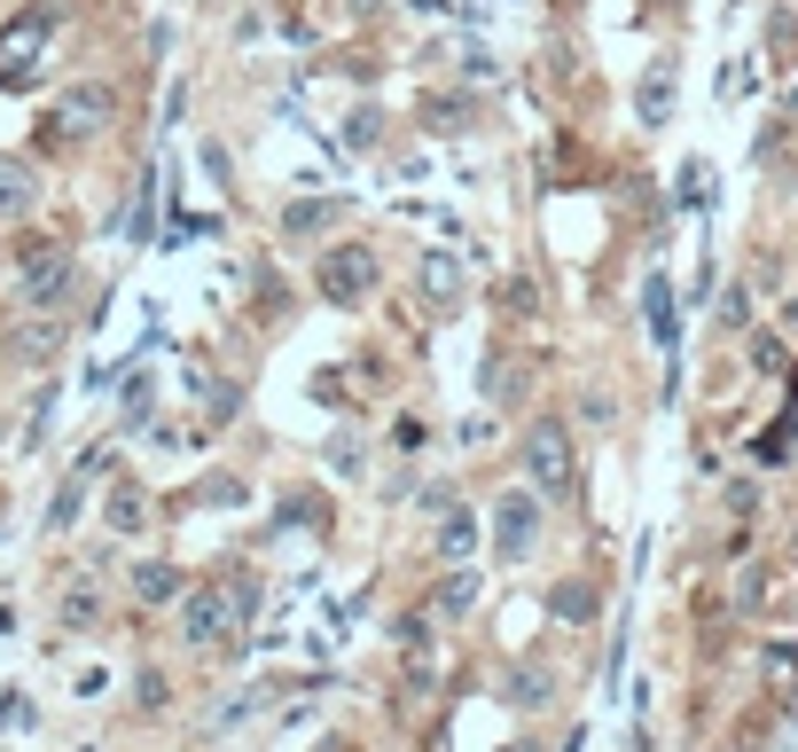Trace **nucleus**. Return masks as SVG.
Listing matches in <instances>:
<instances>
[{"mask_svg":"<svg viewBox=\"0 0 798 752\" xmlns=\"http://www.w3.org/2000/svg\"><path fill=\"white\" fill-rule=\"evenodd\" d=\"M321 220H329V204H298V212H290V235H313Z\"/></svg>","mask_w":798,"mask_h":752,"instance_id":"14","label":"nucleus"},{"mask_svg":"<svg viewBox=\"0 0 798 752\" xmlns=\"http://www.w3.org/2000/svg\"><path fill=\"white\" fill-rule=\"evenodd\" d=\"M666 110H673V71H658V78H642V118L658 126Z\"/></svg>","mask_w":798,"mask_h":752,"instance_id":"11","label":"nucleus"},{"mask_svg":"<svg viewBox=\"0 0 798 752\" xmlns=\"http://www.w3.org/2000/svg\"><path fill=\"white\" fill-rule=\"evenodd\" d=\"M110 533H141V494H134V486L110 494Z\"/></svg>","mask_w":798,"mask_h":752,"instance_id":"12","label":"nucleus"},{"mask_svg":"<svg viewBox=\"0 0 798 752\" xmlns=\"http://www.w3.org/2000/svg\"><path fill=\"white\" fill-rule=\"evenodd\" d=\"M650 321H658V338L673 346V290H666V275H650Z\"/></svg>","mask_w":798,"mask_h":752,"instance_id":"13","label":"nucleus"},{"mask_svg":"<svg viewBox=\"0 0 798 752\" xmlns=\"http://www.w3.org/2000/svg\"><path fill=\"white\" fill-rule=\"evenodd\" d=\"M227 619H235V604H227L220 589H196V596H189V612H181V635H189V643H220V635H227Z\"/></svg>","mask_w":798,"mask_h":752,"instance_id":"5","label":"nucleus"},{"mask_svg":"<svg viewBox=\"0 0 798 752\" xmlns=\"http://www.w3.org/2000/svg\"><path fill=\"white\" fill-rule=\"evenodd\" d=\"M47 9H32L9 40H0V87H32V78H40V47H47Z\"/></svg>","mask_w":798,"mask_h":752,"instance_id":"3","label":"nucleus"},{"mask_svg":"<svg viewBox=\"0 0 798 752\" xmlns=\"http://www.w3.org/2000/svg\"><path fill=\"white\" fill-rule=\"evenodd\" d=\"M134 596L141 604H172V596H181V572H172V564H134Z\"/></svg>","mask_w":798,"mask_h":752,"instance_id":"8","label":"nucleus"},{"mask_svg":"<svg viewBox=\"0 0 798 752\" xmlns=\"http://www.w3.org/2000/svg\"><path fill=\"white\" fill-rule=\"evenodd\" d=\"M71 251H55V243H32V251H17V290H24V306H63V290H71Z\"/></svg>","mask_w":798,"mask_h":752,"instance_id":"2","label":"nucleus"},{"mask_svg":"<svg viewBox=\"0 0 798 752\" xmlns=\"http://www.w3.org/2000/svg\"><path fill=\"white\" fill-rule=\"evenodd\" d=\"M532 526H541V501H532V494H501V518H493V549H501V557H517V549L532 541Z\"/></svg>","mask_w":798,"mask_h":752,"instance_id":"4","label":"nucleus"},{"mask_svg":"<svg viewBox=\"0 0 798 752\" xmlns=\"http://www.w3.org/2000/svg\"><path fill=\"white\" fill-rule=\"evenodd\" d=\"M524 470H532V486H541V494H572V478H579V470H572V432L541 415V424L524 432Z\"/></svg>","mask_w":798,"mask_h":752,"instance_id":"1","label":"nucleus"},{"mask_svg":"<svg viewBox=\"0 0 798 752\" xmlns=\"http://www.w3.org/2000/svg\"><path fill=\"white\" fill-rule=\"evenodd\" d=\"M369 283H376V260H369V251H344V260L329 251V260H321V290H329V298H361Z\"/></svg>","mask_w":798,"mask_h":752,"instance_id":"6","label":"nucleus"},{"mask_svg":"<svg viewBox=\"0 0 798 752\" xmlns=\"http://www.w3.org/2000/svg\"><path fill=\"white\" fill-rule=\"evenodd\" d=\"M95 118H110V95H71V103H63V126H71V134H86Z\"/></svg>","mask_w":798,"mask_h":752,"instance_id":"10","label":"nucleus"},{"mask_svg":"<svg viewBox=\"0 0 798 752\" xmlns=\"http://www.w3.org/2000/svg\"><path fill=\"white\" fill-rule=\"evenodd\" d=\"M470 541H478V526H470V510H447V526H438V557H470Z\"/></svg>","mask_w":798,"mask_h":752,"instance_id":"9","label":"nucleus"},{"mask_svg":"<svg viewBox=\"0 0 798 752\" xmlns=\"http://www.w3.org/2000/svg\"><path fill=\"white\" fill-rule=\"evenodd\" d=\"M32 197H40V181H32V165H24V157H0V220H17V212H32Z\"/></svg>","mask_w":798,"mask_h":752,"instance_id":"7","label":"nucleus"}]
</instances>
